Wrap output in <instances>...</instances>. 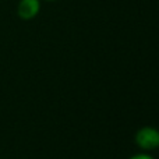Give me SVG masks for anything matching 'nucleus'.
Returning <instances> with one entry per match:
<instances>
[{
  "instance_id": "2",
  "label": "nucleus",
  "mask_w": 159,
  "mask_h": 159,
  "mask_svg": "<svg viewBox=\"0 0 159 159\" xmlns=\"http://www.w3.org/2000/svg\"><path fill=\"white\" fill-rule=\"evenodd\" d=\"M41 11V0H20L17 4V14L21 20H32Z\"/></svg>"
},
{
  "instance_id": "4",
  "label": "nucleus",
  "mask_w": 159,
  "mask_h": 159,
  "mask_svg": "<svg viewBox=\"0 0 159 159\" xmlns=\"http://www.w3.org/2000/svg\"><path fill=\"white\" fill-rule=\"evenodd\" d=\"M46 2H56V0H46Z\"/></svg>"
},
{
  "instance_id": "3",
  "label": "nucleus",
  "mask_w": 159,
  "mask_h": 159,
  "mask_svg": "<svg viewBox=\"0 0 159 159\" xmlns=\"http://www.w3.org/2000/svg\"><path fill=\"white\" fill-rule=\"evenodd\" d=\"M130 159H154V158L148 154H137V155H134V157H131Z\"/></svg>"
},
{
  "instance_id": "1",
  "label": "nucleus",
  "mask_w": 159,
  "mask_h": 159,
  "mask_svg": "<svg viewBox=\"0 0 159 159\" xmlns=\"http://www.w3.org/2000/svg\"><path fill=\"white\" fill-rule=\"evenodd\" d=\"M135 143L144 151L159 148V130L155 127H143L135 134Z\"/></svg>"
}]
</instances>
